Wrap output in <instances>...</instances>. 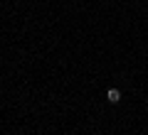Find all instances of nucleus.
<instances>
[{"instance_id": "obj_1", "label": "nucleus", "mask_w": 148, "mask_h": 135, "mask_svg": "<svg viewBox=\"0 0 148 135\" xmlns=\"http://www.w3.org/2000/svg\"><path fill=\"white\" fill-rule=\"evenodd\" d=\"M106 101H109V103H119V101H121V91H119V88H109V91H106Z\"/></svg>"}]
</instances>
